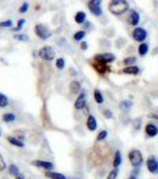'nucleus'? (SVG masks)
Instances as JSON below:
<instances>
[{
	"label": "nucleus",
	"mask_w": 158,
	"mask_h": 179,
	"mask_svg": "<svg viewBox=\"0 0 158 179\" xmlns=\"http://www.w3.org/2000/svg\"><path fill=\"white\" fill-rule=\"evenodd\" d=\"M108 10L115 16H120L128 10V4L126 0H112L108 5Z\"/></svg>",
	"instance_id": "f257e3e1"
},
{
	"label": "nucleus",
	"mask_w": 158,
	"mask_h": 179,
	"mask_svg": "<svg viewBox=\"0 0 158 179\" xmlns=\"http://www.w3.org/2000/svg\"><path fill=\"white\" fill-rule=\"evenodd\" d=\"M128 160H130L132 166L139 167L143 164V154H142V152L138 150V149H132L128 153Z\"/></svg>",
	"instance_id": "f03ea898"
},
{
	"label": "nucleus",
	"mask_w": 158,
	"mask_h": 179,
	"mask_svg": "<svg viewBox=\"0 0 158 179\" xmlns=\"http://www.w3.org/2000/svg\"><path fill=\"white\" fill-rule=\"evenodd\" d=\"M39 57H42L45 61H51L55 57V50L51 47H43L39 51H38Z\"/></svg>",
	"instance_id": "7ed1b4c3"
},
{
	"label": "nucleus",
	"mask_w": 158,
	"mask_h": 179,
	"mask_svg": "<svg viewBox=\"0 0 158 179\" xmlns=\"http://www.w3.org/2000/svg\"><path fill=\"white\" fill-rule=\"evenodd\" d=\"M100 4H101V0H89L88 9H89V11L94 16H101L102 14V10L101 7H100Z\"/></svg>",
	"instance_id": "20e7f679"
},
{
	"label": "nucleus",
	"mask_w": 158,
	"mask_h": 179,
	"mask_svg": "<svg viewBox=\"0 0 158 179\" xmlns=\"http://www.w3.org/2000/svg\"><path fill=\"white\" fill-rule=\"evenodd\" d=\"M34 34L37 35L41 40H46V38H49L50 37V31L45 28L44 25H42V24H37L36 26H34Z\"/></svg>",
	"instance_id": "39448f33"
},
{
	"label": "nucleus",
	"mask_w": 158,
	"mask_h": 179,
	"mask_svg": "<svg viewBox=\"0 0 158 179\" xmlns=\"http://www.w3.org/2000/svg\"><path fill=\"white\" fill-rule=\"evenodd\" d=\"M92 67L94 68V69L98 72V74H100V75H105L107 72L111 70L107 63H102V62L95 61V60H94V62L92 63Z\"/></svg>",
	"instance_id": "423d86ee"
},
{
	"label": "nucleus",
	"mask_w": 158,
	"mask_h": 179,
	"mask_svg": "<svg viewBox=\"0 0 158 179\" xmlns=\"http://www.w3.org/2000/svg\"><path fill=\"white\" fill-rule=\"evenodd\" d=\"M95 61H99V62H102V63H110V62H113L115 60V56L111 54V53H103V54H98L94 57Z\"/></svg>",
	"instance_id": "0eeeda50"
},
{
	"label": "nucleus",
	"mask_w": 158,
	"mask_h": 179,
	"mask_svg": "<svg viewBox=\"0 0 158 179\" xmlns=\"http://www.w3.org/2000/svg\"><path fill=\"white\" fill-rule=\"evenodd\" d=\"M132 37L137 42H143L147 37V32L143 29V28H135L132 32Z\"/></svg>",
	"instance_id": "6e6552de"
},
{
	"label": "nucleus",
	"mask_w": 158,
	"mask_h": 179,
	"mask_svg": "<svg viewBox=\"0 0 158 179\" xmlns=\"http://www.w3.org/2000/svg\"><path fill=\"white\" fill-rule=\"evenodd\" d=\"M146 167L151 173H158V160L155 157H149L146 160Z\"/></svg>",
	"instance_id": "1a4fd4ad"
},
{
	"label": "nucleus",
	"mask_w": 158,
	"mask_h": 179,
	"mask_svg": "<svg viewBox=\"0 0 158 179\" xmlns=\"http://www.w3.org/2000/svg\"><path fill=\"white\" fill-rule=\"evenodd\" d=\"M86 97H87L86 92L84 91H81V93L79 94V97L76 98L75 104H74V106H75L76 110H82L84 108V105H86Z\"/></svg>",
	"instance_id": "9d476101"
},
{
	"label": "nucleus",
	"mask_w": 158,
	"mask_h": 179,
	"mask_svg": "<svg viewBox=\"0 0 158 179\" xmlns=\"http://www.w3.org/2000/svg\"><path fill=\"white\" fill-rule=\"evenodd\" d=\"M32 166H37V167L44 168L46 171H50L54 168V164L50 162V161H45V160H34L32 162Z\"/></svg>",
	"instance_id": "9b49d317"
},
{
	"label": "nucleus",
	"mask_w": 158,
	"mask_h": 179,
	"mask_svg": "<svg viewBox=\"0 0 158 179\" xmlns=\"http://www.w3.org/2000/svg\"><path fill=\"white\" fill-rule=\"evenodd\" d=\"M139 19H140V17H139V13H138L137 11H131L130 16H128V18H127V22H128V24H130V25L135 26V25H138Z\"/></svg>",
	"instance_id": "f8f14e48"
},
{
	"label": "nucleus",
	"mask_w": 158,
	"mask_h": 179,
	"mask_svg": "<svg viewBox=\"0 0 158 179\" xmlns=\"http://www.w3.org/2000/svg\"><path fill=\"white\" fill-rule=\"evenodd\" d=\"M145 133H146V135L147 136H150V137H155V136L158 134V128L155 124L149 123V124H146V127H145Z\"/></svg>",
	"instance_id": "ddd939ff"
},
{
	"label": "nucleus",
	"mask_w": 158,
	"mask_h": 179,
	"mask_svg": "<svg viewBox=\"0 0 158 179\" xmlns=\"http://www.w3.org/2000/svg\"><path fill=\"white\" fill-rule=\"evenodd\" d=\"M87 128H88V130L90 131H94L96 128H98V122H96V120H95V117L93 116V115H89L88 116V118H87Z\"/></svg>",
	"instance_id": "4468645a"
},
{
	"label": "nucleus",
	"mask_w": 158,
	"mask_h": 179,
	"mask_svg": "<svg viewBox=\"0 0 158 179\" xmlns=\"http://www.w3.org/2000/svg\"><path fill=\"white\" fill-rule=\"evenodd\" d=\"M69 91L73 94H77L79 92H81V84L79 81H71L69 85Z\"/></svg>",
	"instance_id": "2eb2a0df"
},
{
	"label": "nucleus",
	"mask_w": 158,
	"mask_h": 179,
	"mask_svg": "<svg viewBox=\"0 0 158 179\" xmlns=\"http://www.w3.org/2000/svg\"><path fill=\"white\" fill-rule=\"evenodd\" d=\"M124 74H128V75H137L139 73V68L137 66H127L123 69Z\"/></svg>",
	"instance_id": "dca6fc26"
},
{
	"label": "nucleus",
	"mask_w": 158,
	"mask_h": 179,
	"mask_svg": "<svg viewBox=\"0 0 158 179\" xmlns=\"http://www.w3.org/2000/svg\"><path fill=\"white\" fill-rule=\"evenodd\" d=\"M45 176L50 179H67V177L64 174L58 173V172H52V171H46Z\"/></svg>",
	"instance_id": "f3484780"
},
{
	"label": "nucleus",
	"mask_w": 158,
	"mask_h": 179,
	"mask_svg": "<svg viewBox=\"0 0 158 179\" xmlns=\"http://www.w3.org/2000/svg\"><path fill=\"white\" fill-rule=\"evenodd\" d=\"M6 140L11 143V145L16 146V147H19V148H23L24 147V142H23L22 140H19V139H16V137H13V136H7L6 137Z\"/></svg>",
	"instance_id": "a211bd4d"
},
{
	"label": "nucleus",
	"mask_w": 158,
	"mask_h": 179,
	"mask_svg": "<svg viewBox=\"0 0 158 179\" xmlns=\"http://www.w3.org/2000/svg\"><path fill=\"white\" fill-rule=\"evenodd\" d=\"M121 161H123V159H121V154H120L119 150H117L115 154H114V159H113V166H114V168L119 167L120 164H121Z\"/></svg>",
	"instance_id": "6ab92c4d"
},
{
	"label": "nucleus",
	"mask_w": 158,
	"mask_h": 179,
	"mask_svg": "<svg viewBox=\"0 0 158 179\" xmlns=\"http://www.w3.org/2000/svg\"><path fill=\"white\" fill-rule=\"evenodd\" d=\"M16 120V115L12 113V112H6L2 115V121L6 122V123H11V122H14Z\"/></svg>",
	"instance_id": "aec40b11"
},
{
	"label": "nucleus",
	"mask_w": 158,
	"mask_h": 179,
	"mask_svg": "<svg viewBox=\"0 0 158 179\" xmlns=\"http://www.w3.org/2000/svg\"><path fill=\"white\" fill-rule=\"evenodd\" d=\"M75 22L77 23V24H82V23L86 22V13L82 11L77 12L75 14Z\"/></svg>",
	"instance_id": "412c9836"
},
{
	"label": "nucleus",
	"mask_w": 158,
	"mask_h": 179,
	"mask_svg": "<svg viewBox=\"0 0 158 179\" xmlns=\"http://www.w3.org/2000/svg\"><path fill=\"white\" fill-rule=\"evenodd\" d=\"M94 99L98 104H102L103 103V96L102 93L100 92V90H95L94 91Z\"/></svg>",
	"instance_id": "4be33fe9"
},
{
	"label": "nucleus",
	"mask_w": 158,
	"mask_h": 179,
	"mask_svg": "<svg viewBox=\"0 0 158 179\" xmlns=\"http://www.w3.org/2000/svg\"><path fill=\"white\" fill-rule=\"evenodd\" d=\"M147 51H149V45H147L146 43H142V44L139 45V48H138L139 55H142V56L146 55Z\"/></svg>",
	"instance_id": "5701e85b"
},
{
	"label": "nucleus",
	"mask_w": 158,
	"mask_h": 179,
	"mask_svg": "<svg viewBox=\"0 0 158 179\" xmlns=\"http://www.w3.org/2000/svg\"><path fill=\"white\" fill-rule=\"evenodd\" d=\"M9 172H10V174H12V176H18L19 174V168H18V166L17 165H14V164H12V165H10L9 166Z\"/></svg>",
	"instance_id": "b1692460"
},
{
	"label": "nucleus",
	"mask_w": 158,
	"mask_h": 179,
	"mask_svg": "<svg viewBox=\"0 0 158 179\" xmlns=\"http://www.w3.org/2000/svg\"><path fill=\"white\" fill-rule=\"evenodd\" d=\"M135 61H137V59L135 57H133V56H130V57H126L124 61H123V63L124 65H126V67L127 66H133L135 63Z\"/></svg>",
	"instance_id": "393cba45"
},
{
	"label": "nucleus",
	"mask_w": 158,
	"mask_h": 179,
	"mask_svg": "<svg viewBox=\"0 0 158 179\" xmlns=\"http://www.w3.org/2000/svg\"><path fill=\"white\" fill-rule=\"evenodd\" d=\"M7 104H9L7 97L5 94L0 93V108H5V106H7Z\"/></svg>",
	"instance_id": "a878e982"
},
{
	"label": "nucleus",
	"mask_w": 158,
	"mask_h": 179,
	"mask_svg": "<svg viewBox=\"0 0 158 179\" xmlns=\"http://www.w3.org/2000/svg\"><path fill=\"white\" fill-rule=\"evenodd\" d=\"M107 130H101L99 134H98V136H96V141L98 142H101V141H103L106 137H107Z\"/></svg>",
	"instance_id": "bb28decb"
},
{
	"label": "nucleus",
	"mask_w": 158,
	"mask_h": 179,
	"mask_svg": "<svg viewBox=\"0 0 158 179\" xmlns=\"http://www.w3.org/2000/svg\"><path fill=\"white\" fill-rule=\"evenodd\" d=\"M131 106H132V103L128 101H124L120 103V109L121 110H128Z\"/></svg>",
	"instance_id": "cd10ccee"
},
{
	"label": "nucleus",
	"mask_w": 158,
	"mask_h": 179,
	"mask_svg": "<svg viewBox=\"0 0 158 179\" xmlns=\"http://www.w3.org/2000/svg\"><path fill=\"white\" fill-rule=\"evenodd\" d=\"M84 36H86V32L84 31H77V32H75L74 34V40L75 41H81L82 38H84Z\"/></svg>",
	"instance_id": "c85d7f7f"
},
{
	"label": "nucleus",
	"mask_w": 158,
	"mask_h": 179,
	"mask_svg": "<svg viewBox=\"0 0 158 179\" xmlns=\"http://www.w3.org/2000/svg\"><path fill=\"white\" fill-rule=\"evenodd\" d=\"M64 65H66V61H64V59L59 57V59H57V60H56V67L58 68V69H62V68L64 67Z\"/></svg>",
	"instance_id": "c756f323"
},
{
	"label": "nucleus",
	"mask_w": 158,
	"mask_h": 179,
	"mask_svg": "<svg viewBox=\"0 0 158 179\" xmlns=\"http://www.w3.org/2000/svg\"><path fill=\"white\" fill-rule=\"evenodd\" d=\"M117 176H118V168H114L108 173L107 179H117Z\"/></svg>",
	"instance_id": "7c9ffc66"
},
{
	"label": "nucleus",
	"mask_w": 158,
	"mask_h": 179,
	"mask_svg": "<svg viewBox=\"0 0 158 179\" xmlns=\"http://www.w3.org/2000/svg\"><path fill=\"white\" fill-rule=\"evenodd\" d=\"M12 26V21L7 19L5 22H0V28H11Z\"/></svg>",
	"instance_id": "2f4dec72"
},
{
	"label": "nucleus",
	"mask_w": 158,
	"mask_h": 179,
	"mask_svg": "<svg viewBox=\"0 0 158 179\" xmlns=\"http://www.w3.org/2000/svg\"><path fill=\"white\" fill-rule=\"evenodd\" d=\"M5 168H6V164H5V160H4L2 155L0 154V172H1V171H4Z\"/></svg>",
	"instance_id": "473e14b6"
},
{
	"label": "nucleus",
	"mask_w": 158,
	"mask_h": 179,
	"mask_svg": "<svg viewBox=\"0 0 158 179\" xmlns=\"http://www.w3.org/2000/svg\"><path fill=\"white\" fill-rule=\"evenodd\" d=\"M27 9H29V4L27 2H24L22 6H20V9H19V12L20 13H25V12L27 11Z\"/></svg>",
	"instance_id": "72a5a7b5"
},
{
	"label": "nucleus",
	"mask_w": 158,
	"mask_h": 179,
	"mask_svg": "<svg viewBox=\"0 0 158 179\" xmlns=\"http://www.w3.org/2000/svg\"><path fill=\"white\" fill-rule=\"evenodd\" d=\"M14 38L18 40V41H27L29 40L26 35H17V36H14Z\"/></svg>",
	"instance_id": "f704fd0d"
},
{
	"label": "nucleus",
	"mask_w": 158,
	"mask_h": 179,
	"mask_svg": "<svg viewBox=\"0 0 158 179\" xmlns=\"http://www.w3.org/2000/svg\"><path fill=\"white\" fill-rule=\"evenodd\" d=\"M24 23H25V21H24V19H20V21L18 22V24H17V28L14 29V31H19L23 28V24H24Z\"/></svg>",
	"instance_id": "c9c22d12"
},
{
	"label": "nucleus",
	"mask_w": 158,
	"mask_h": 179,
	"mask_svg": "<svg viewBox=\"0 0 158 179\" xmlns=\"http://www.w3.org/2000/svg\"><path fill=\"white\" fill-rule=\"evenodd\" d=\"M103 115H105L106 118H112L113 117V113L110 111V110H105V111H103Z\"/></svg>",
	"instance_id": "e433bc0d"
},
{
	"label": "nucleus",
	"mask_w": 158,
	"mask_h": 179,
	"mask_svg": "<svg viewBox=\"0 0 158 179\" xmlns=\"http://www.w3.org/2000/svg\"><path fill=\"white\" fill-rule=\"evenodd\" d=\"M81 49H82V50H87V49H88V44H87L86 42H82V43H81Z\"/></svg>",
	"instance_id": "4c0bfd02"
},
{
	"label": "nucleus",
	"mask_w": 158,
	"mask_h": 179,
	"mask_svg": "<svg viewBox=\"0 0 158 179\" xmlns=\"http://www.w3.org/2000/svg\"><path fill=\"white\" fill-rule=\"evenodd\" d=\"M16 179H25V177H24V174L19 173L18 176H16Z\"/></svg>",
	"instance_id": "58836bf2"
},
{
	"label": "nucleus",
	"mask_w": 158,
	"mask_h": 179,
	"mask_svg": "<svg viewBox=\"0 0 158 179\" xmlns=\"http://www.w3.org/2000/svg\"><path fill=\"white\" fill-rule=\"evenodd\" d=\"M150 117H151V118H156V120H158V115H150Z\"/></svg>",
	"instance_id": "ea45409f"
},
{
	"label": "nucleus",
	"mask_w": 158,
	"mask_h": 179,
	"mask_svg": "<svg viewBox=\"0 0 158 179\" xmlns=\"http://www.w3.org/2000/svg\"><path fill=\"white\" fill-rule=\"evenodd\" d=\"M128 179H137V178H135V177H133V176H132V177H130V178H128Z\"/></svg>",
	"instance_id": "a19ab883"
},
{
	"label": "nucleus",
	"mask_w": 158,
	"mask_h": 179,
	"mask_svg": "<svg viewBox=\"0 0 158 179\" xmlns=\"http://www.w3.org/2000/svg\"><path fill=\"white\" fill-rule=\"evenodd\" d=\"M0 136H1V131H0Z\"/></svg>",
	"instance_id": "79ce46f5"
}]
</instances>
